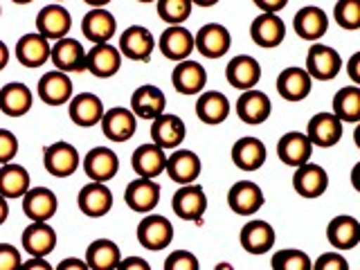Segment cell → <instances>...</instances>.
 <instances>
[{"label": "cell", "mask_w": 360, "mask_h": 270, "mask_svg": "<svg viewBox=\"0 0 360 270\" xmlns=\"http://www.w3.org/2000/svg\"><path fill=\"white\" fill-rule=\"evenodd\" d=\"M50 61L54 63V70L65 75H82L86 72V48L77 39H59L54 41L50 50Z\"/></svg>", "instance_id": "5b68a950"}, {"label": "cell", "mask_w": 360, "mask_h": 270, "mask_svg": "<svg viewBox=\"0 0 360 270\" xmlns=\"http://www.w3.org/2000/svg\"><path fill=\"white\" fill-rule=\"evenodd\" d=\"M54 3H63V0H54Z\"/></svg>", "instance_id": "03108f58"}, {"label": "cell", "mask_w": 360, "mask_h": 270, "mask_svg": "<svg viewBox=\"0 0 360 270\" xmlns=\"http://www.w3.org/2000/svg\"><path fill=\"white\" fill-rule=\"evenodd\" d=\"M225 79L236 90H252L262 82V63L250 54H236L230 63L225 65Z\"/></svg>", "instance_id": "5bb4252c"}, {"label": "cell", "mask_w": 360, "mask_h": 270, "mask_svg": "<svg viewBox=\"0 0 360 270\" xmlns=\"http://www.w3.org/2000/svg\"><path fill=\"white\" fill-rule=\"evenodd\" d=\"M30 187L32 178L25 167L16 162L0 165V196L7 200H16L25 196Z\"/></svg>", "instance_id": "ab89813d"}, {"label": "cell", "mask_w": 360, "mask_h": 270, "mask_svg": "<svg viewBox=\"0 0 360 270\" xmlns=\"http://www.w3.org/2000/svg\"><path fill=\"white\" fill-rule=\"evenodd\" d=\"M79 165H82V158H79L77 146L59 140V142H52L43 149V167L45 172L54 178H68L72 176Z\"/></svg>", "instance_id": "277c9868"}, {"label": "cell", "mask_w": 360, "mask_h": 270, "mask_svg": "<svg viewBox=\"0 0 360 270\" xmlns=\"http://www.w3.org/2000/svg\"><path fill=\"white\" fill-rule=\"evenodd\" d=\"M99 124L110 142H127L138 131V117L127 106H115L104 110V117H101Z\"/></svg>", "instance_id": "7402d4cb"}, {"label": "cell", "mask_w": 360, "mask_h": 270, "mask_svg": "<svg viewBox=\"0 0 360 270\" xmlns=\"http://www.w3.org/2000/svg\"><path fill=\"white\" fill-rule=\"evenodd\" d=\"M172 84L176 88V93L185 95V97L200 95L207 86L205 65L198 61H191V59L176 63V68L172 70Z\"/></svg>", "instance_id": "9c48e42d"}, {"label": "cell", "mask_w": 360, "mask_h": 270, "mask_svg": "<svg viewBox=\"0 0 360 270\" xmlns=\"http://www.w3.org/2000/svg\"><path fill=\"white\" fill-rule=\"evenodd\" d=\"M20 243L30 257H48L56 248V232L50 223H32L22 230Z\"/></svg>", "instance_id": "74e56055"}, {"label": "cell", "mask_w": 360, "mask_h": 270, "mask_svg": "<svg viewBox=\"0 0 360 270\" xmlns=\"http://www.w3.org/2000/svg\"><path fill=\"white\" fill-rule=\"evenodd\" d=\"M167 108V97L162 93V88H158L153 84H144L140 88L133 90L131 95V112L135 117L142 120H155L160 117Z\"/></svg>", "instance_id": "f1b7e54d"}, {"label": "cell", "mask_w": 360, "mask_h": 270, "mask_svg": "<svg viewBox=\"0 0 360 270\" xmlns=\"http://www.w3.org/2000/svg\"><path fill=\"white\" fill-rule=\"evenodd\" d=\"M311 155H313V144L309 142L307 133L290 131L286 135H281L277 142V158L286 167L297 169L302 165L311 162Z\"/></svg>", "instance_id": "f546056e"}, {"label": "cell", "mask_w": 360, "mask_h": 270, "mask_svg": "<svg viewBox=\"0 0 360 270\" xmlns=\"http://www.w3.org/2000/svg\"><path fill=\"white\" fill-rule=\"evenodd\" d=\"M82 32L93 45L110 43V39L115 37V32H117V18L112 16L106 7L90 9L82 18Z\"/></svg>", "instance_id": "d6a6232c"}, {"label": "cell", "mask_w": 360, "mask_h": 270, "mask_svg": "<svg viewBox=\"0 0 360 270\" xmlns=\"http://www.w3.org/2000/svg\"><path fill=\"white\" fill-rule=\"evenodd\" d=\"M72 30V14L61 3L45 5L37 14V32L50 43L65 39Z\"/></svg>", "instance_id": "ba28073f"}, {"label": "cell", "mask_w": 360, "mask_h": 270, "mask_svg": "<svg viewBox=\"0 0 360 270\" xmlns=\"http://www.w3.org/2000/svg\"><path fill=\"white\" fill-rule=\"evenodd\" d=\"M0 16H3V7H0Z\"/></svg>", "instance_id": "e7e4bbea"}, {"label": "cell", "mask_w": 360, "mask_h": 270, "mask_svg": "<svg viewBox=\"0 0 360 270\" xmlns=\"http://www.w3.org/2000/svg\"><path fill=\"white\" fill-rule=\"evenodd\" d=\"M37 95L48 106H63L72 99V79L70 75L50 70L39 79Z\"/></svg>", "instance_id": "44dd1931"}, {"label": "cell", "mask_w": 360, "mask_h": 270, "mask_svg": "<svg viewBox=\"0 0 360 270\" xmlns=\"http://www.w3.org/2000/svg\"><path fill=\"white\" fill-rule=\"evenodd\" d=\"M9 219V200L0 196V225Z\"/></svg>", "instance_id": "6f0895ef"}, {"label": "cell", "mask_w": 360, "mask_h": 270, "mask_svg": "<svg viewBox=\"0 0 360 270\" xmlns=\"http://www.w3.org/2000/svg\"><path fill=\"white\" fill-rule=\"evenodd\" d=\"M217 270H234V268H232L230 264H225V262H223V264H219V266H217Z\"/></svg>", "instance_id": "94428289"}, {"label": "cell", "mask_w": 360, "mask_h": 270, "mask_svg": "<svg viewBox=\"0 0 360 270\" xmlns=\"http://www.w3.org/2000/svg\"><path fill=\"white\" fill-rule=\"evenodd\" d=\"M232 34L221 22H207L194 34V50L202 54L205 59H221L230 52Z\"/></svg>", "instance_id": "8992f818"}, {"label": "cell", "mask_w": 360, "mask_h": 270, "mask_svg": "<svg viewBox=\"0 0 360 270\" xmlns=\"http://www.w3.org/2000/svg\"><path fill=\"white\" fill-rule=\"evenodd\" d=\"M117 50H120L122 56H127L129 61L146 63L153 56L155 39H153L151 30H146L142 25H131V27H127L122 32Z\"/></svg>", "instance_id": "52a82bcc"}, {"label": "cell", "mask_w": 360, "mask_h": 270, "mask_svg": "<svg viewBox=\"0 0 360 270\" xmlns=\"http://www.w3.org/2000/svg\"><path fill=\"white\" fill-rule=\"evenodd\" d=\"M232 112V104L230 99L225 97L219 90H207V93H200L196 99V115L202 124L207 127H217V124H223L230 117Z\"/></svg>", "instance_id": "f35d334b"}, {"label": "cell", "mask_w": 360, "mask_h": 270, "mask_svg": "<svg viewBox=\"0 0 360 270\" xmlns=\"http://www.w3.org/2000/svg\"><path fill=\"white\" fill-rule=\"evenodd\" d=\"M311 270H349V262L342 252H322L313 262Z\"/></svg>", "instance_id": "c3c4849f"}, {"label": "cell", "mask_w": 360, "mask_h": 270, "mask_svg": "<svg viewBox=\"0 0 360 270\" xmlns=\"http://www.w3.org/2000/svg\"><path fill=\"white\" fill-rule=\"evenodd\" d=\"M54 270H90L86 266L84 259H77V257H70V259H63V262L56 266Z\"/></svg>", "instance_id": "11a10c76"}, {"label": "cell", "mask_w": 360, "mask_h": 270, "mask_svg": "<svg viewBox=\"0 0 360 270\" xmlns=\"http://www.w3.org/2000/svg\"><path fill=\"white\" fill-rule=\"evenodd\" d=\"M34 106V93L27 84L9 82L0 88V112L7 117H22Z\"/></svg>", "instance_id": "836d02e7"}, {"label": "cell", "mask_w": 360, "mask_h": 270, "mask_svg": "<svg viewBox=\"0 0 360 270\" xmlns=\"http://www.w3.org/2000/svg\"><path fill=\"white\" fill-rule=\"evenodd\" d=\"M239 241L248 255L262 257V255L270 252V248L275 245V230L268 221L252 219L241 228Z\"/></svg>", "instance_id": "83f0119b"}, {"label": "cell", "mask_w": 360, "mask_h": 270, "mask_svg": "<svg viewBox=\"0 0 360 270\" xmlns=\"http://www.w3.org/2000/svg\"><path fill=\"white\" fill-rule=\"evenodd\" d=\"M277 93L281 99L286 101H302L311 95L313 88V79L309 77V72L304 70L302 65H288L279 72L277 77Z\"/></svg>", "instance_id": "d4e9b609"}, {"label": "cell", "mask_w": 360, "mask_h": 270, "mask_svg": "<svg viewBox=\"0 0 360 270\" xmlns=\"http://www.w3.org/2000/svg\"><path fill=\"white\" fill-rule=\"evenodd\" d=\"M292 30L302 39V41H311V43H318L326 30H329V18H326L324 9L309 5V7H302L295 18H292Z\"/></svg>", "instance_id": "d590c367"}, {"label": "cell", "mask_w": 360, "mask_h": 270, "mask_svg": "<svg viewBox=\"0 0 360 270\" xmlns=\"http://www.w3.org/2000/svg\"><path fill=\"white\" fill-rule=\"evenodd\" d=\"M127 205L138 214H151L160 202V185L151 178H135L124 191Z\"/></svg>", "instance_id": "cb8c5ba5"}, {"label": "cell", "mask_w": 360, "mask_h": 270, "mask_svg": "<svg viewBox=\"0 0 360 270\" xmlns=\"http://www.w3.org/2000/svg\"><path fill=\"white\" fill-rule=\"evenodd\" d=\"M7 63H9V48L5 41H0V72L5 70Z\"/></svg>", "instance_id": "9f6ffc18"}, {"label": "cell", "mask_w": 360, "mask_h": 270, "mask_svg": "<svg viewBox=\"0 0 360 270\" xmlns=\"http://www.w3.org/2000/svg\"><path fill=\"white\" fill-rule=\"evenodd\" d=\"M155 9L160 20L167 25H183V22L191 16V0H155Z\"/></svg>", "instance_id": "7bdbcfd3"}, {"label": "cell", "mask_w": 360, "mask_h": 270, "mask_svg": "<svg viewBox=\"0 0 360 270\" xmlns=\"http://www.w3.org/2000/svg\"><path fill=\"white\" fill-rule=\"evenodd\" d=\"M273 270H311L313 262L311 257L300 250V248H284V250H277L270 259Z\"/></svg>", "instance_id": "ee69618b"}, {"label": "cell", "mask_w": 360, "mask_h": 270, "mask_svg": "<svg viewBox=\"0 0 360 270\" xmlns=\"http://www.w3.org/2000/svg\"><path fill=\"white\" fill-rule=\"evenodd\" d=\"M14 5H30V3H34V0H11Z\"/></svg>", "instance_id": "6125c7cd"}, {"label": "cell", "mask_w": 360, "mask_h": 270, "mask_svg": "<svg viewBox=\"0 0 360 270\" xmlns=\"http://www.w3.org/2000/svg\"><path fill=\"white\" fill-rule=\"evenodd\" d=\"M187 135V127L185 122L178 115H172V112H162L160 117L151 120V142L155 146H160L162 151H174L180 149Z\"/></svg>", "instance_id": "30bf717a"}, {"label": "cell", "mask_w": 360, "mask_h": 270, "mask_svg": "<svg viewBox=\"0 0 360 270\" xmlns=\"http://www.w3.org/2000/svg\"><path fill=\"white\" fill-rule=\"evenodd\" d=\"M84 3L90 7V9H101V7H108L112 0H84Z\"/></svg>", "instance_id": "680465c9"}, {"label": "cell", "mask_w": 360, "mask_h": 270, "mask_svg": "<svg viewBox=\"0 0 360 270\" xmlns=\"http://www.w3.org/2000/svg\"><path fill=\"white\" fill-rule=\"evenodd\" d=\"M326 187H329V174L324 172V167L307 162L295 169L292 174V189L297 191V196L302 198H320Z\"/></svg>", "instance_id": "603a6c76"}, {"label": "cell", "mask_w": 360, "mask_h": 270, "mask_svg": "<svg viewBox=\"0 0 360 270\" xmlns=\"http://www.w3.org/2000/svg\"><path fill=\"white\" fill-rule=\"evenodd\" d=\"M104 101H101L95 93H79L72 95V99L68 101V115H70L72 124L82 129L97 127L104 117Z\"/></svg>", "instance_id": "ffe728a7"}, {"label": "cell", "mask_w": 360, "mask_h": 270, "mask_svg": "<svg viewBox=\"0 0 360 270\" xmlns=\"http://www.w3.org/2000/svg\"><path fill=\"white\" fill-rule=\"evenodd\" d=\"M84 172L93 183H108L120 172V158L108 146H95L84 158Z\"/></svg>", "instance_id": "9a60e30c"}, {"label": "cell", "mask_w": 360, "mask_h": 270, "mask_svg": "<svg viewBox=\"0 0 360 270\" xmlns=\"http://www.w3.org/2000/svg\"><path fill=\"white\" fill-rule=\"evenodd\" d=\"M234 110L236 117L243 124H248V127H259V124H264L270 117L273 104H270V97L266 93L252 88V90H243L241 97L236 99Z\"/></svg>", "instance_id": "8fae6325"}, {"label": "cell", "mask_w": 360, "mask_h": 270, "mask_svg": "<svg viewBox=\"0 0 360 270\" xmlns=\"http://www.w3.org/2000/svg\"><path fill=\"white\" fill-rule=\"evenodd\" d=\"M264 191L252 180H239L228 191V207L239 217H252L264 207Z\"/></svg>", "instance_id": "e0dca14e"}, {"label": "cell", "mask_w": 360, "mask_h": 270, "mask_svg": "<svg viewBox=\"0 0 360 270\" xmlns=\"http://www.w3.org/2000/svg\"><path fill=\"white\" fill-rule=\"evenodd\" d=\"M122 59L124 56L120 54L115 45L99 43V45H93L90 50H86V70L97 79H110L120 72Z\"/></svg>", "instance_id": "2e32d148"}, {"label": "cell", "mask_w": 360, "mask_h": 270, "mask_svg": "<svg viewBox=\"0 0 360 270\" xmlns=\"http://www.w3.org/2000/svg\"><path fill=\"white\" fill-rule=\"evenodd\" d=\"M333 18L342 30L354 32L360 27V0H338L333 7Z\"/></svg>", "instance_id": "f6af8a7d"}, {"label": "cell", "mask_w": 360, "mask_h": 270, "mask_svg": "<svg viewBox=\"0 0 360 270\" xmlns=\"http://www.w3.org/2000/svg\"><path fill=\"white\" fill-rule=\"evenodd\" d=\"M84 262L90 270H115L122 262V250L110 239H95L88 245Z\"/></svg>", "instance_id": "60d3db41"}, {"label": "cell", "mask_w": 360, "mask_h": 270, "mask_svg": "<svg viewBox=\"0 0 360 270\" xmlns=\"http://www.w3.org/2000/svg\"><path fill=\"white\" fill-rule=\"evenodd\" d=\"M22 255L16 245L0 243V270H20Z\"/></svg>", "instance_id": "681fc988"}, {"label": "cell", "mask_w": 360, "mask_h": 270, "mask_svg": "<svg viewBox=\"0 0 360 270\" xmlns=\"http://www.w3.org/2000/svg\"><path fill=\"white\" fill-rule=\"evenodd\" d=\"M172 210L180 221L202 223V217L207 212V194L200 185H180L172 198Z\"/></svg>", "instance_id": "3957f363"}, {"label": "cell", "mask_w": 360, "mask_h": 270, "mask_svg": "<svg viewBox=\"0 0 360 270\" xmlns=\"http://www.w3.org/2000/svg\"><path fill=\"white\" fill-rule=\"evenodd\" d=\"M20 270H54V266L45 257H30L27 262H22Z\"/></svg>", "instance_id": "f5cc1de1"}, {"label": "cell", "mask_w": 360, "mask_h": 270, "mask_svg": "<svg viewBox=\"0 0 360 270\" xmlns=\"http://www.w3.org/2000/svg\"><path fill=\"white\" fill-rule=\"evenodd\" d=\"M250 39L259 48H279L286 39V22L279 14H259L250 22Z\"/></svg>", "instance_id": "4316f807"}, {"label": "cell", "mask_w": 360, "mask_h": 270, "mask_svg": "<svg viewBox=\"0 0 360 270\" xmlns=\"http://www.w3.org/2000/svg\"><path fill=\"white\" fill-rule=\"evenodd\" d=\"M202 162L200 158L189 149H174L172 155H167L165 174L174 180L176 185H191L200 176Z\"/></svg>", "instance_id": "484cf974"}, {"label": "cell", "mask_w": 360, "mask_h": 270, "mask_svg": "<svg viewBox=\"0 0 360 270\" xmlns=\"http://www.w3.org/2000/svg\"><path fill=\"white\" fill-rule=\"evenodd\" d=\"M221 3V0H191V5H194V7H214V5H219Z\"/></svg>", "instance_id": "91938a15"}, {"label": "cell", "mask_w": 360, "mask_h": 270, "mask_svg": "<svg viewBox=\"0 0 360 270\" xmlns=\"http://www.w3.org/2000/svg\"><path fill=\"white\" fill-rule=\"evenodd\" d=\"M165 270H200L198 257L189 250H174L165 259Z\"/></svg>", "instance_id": "bcb514c9"}, {"label": "cell", "mask_w": 360, "mask_h": 270, "mask_svg": "<svg viewBox=\"0 0 360 270\" xmlns=\"http://www.w3.org/2000/svg\"><path fill=\"white\" fill-rule=\"evenodd\" d=\"M115 270H151V264L142 257H127L122 259Z\"/></svg>", "instance_id": "816d5d0a"}, {"label": "cell", "mask_w": 360, "mask_h": 270, "mask_svg": "<svg viewBox=\"0 0 360 270\" xmlns=\"http://www.w3.org/2000/svg\"><path fill=\"white\" fill-rule=\"evenodd\" d=\"M138 243L151 252H160L174 241V225L162 214H144V219L138 223Z\"/></svg>", "instance_id": "7a4b0ae2"}, {"label": "cell", "mask_w": 360, "mask_h": 270, "mask_svg": "<svg viewBox=\"0 0 360 270\" xmlns=\"http://www.w3.org/2000/svg\"><path fill=\"white\" fill-rule=\"evenodd\" d=\"M333 115L345 122L356 124L360 120V86H345L333 95Z\"/></svg>", "instance_id": "b9f144b4"}, {"label": "cell", "mask_w": 360, "mask_h": 270, "mask_svg": "<svg viewBox=\"0 0 360 270\" xmlns=\"http://www.w3.org/2000/svg\"><path fill=\"white\" fill-rule=\"evenodd\" d=\"M50 50L52 43L48 39H43L39 32H27L16 43V59L25 68H41L50 61Z\"/></svg>", "instance_id": "8d00e7d4"}, {"label": "cell", "mask_w": 360, "mask_h": 270, "mask_svg": "<svg viewBox=\"0 0 360 270\" xmlns=\"http://www.w3.org/2000/svg\"><path fill=\"white\" fill-rule=\"evenodd\" d=\"M266 144L255 135H245V138H239L232 144V162L241 172H257L266 165Z\"/></svg>", "instance_id": "4dcf8cb0"}, {"label": "cell", "mask_w": 360, "mask_h": 270, "mask_svg": "<svg viewBox=\"0 0 360 270\" xmlns=\"http://www.w3.org/2000/svg\"><path fill=\"white\" fill-rule=\"evenodd\" d=\"M257 9H262L264 14H279L281 9L288 5V0H252Z\"/></svg>", "instance_id": "f907efd6"}, {"label": "cell", "mask_w": 360, "mask_h": 270, "mask_svg": "<svg viewBox=\"0 0 360 270\" xmlns=\"http://www.w3.org/2000/svg\"><path fill=\"white\" fill-rule=\"evenodd\" d=\"M20 200L22 212L32 223H50V219L59 210V198L48 187H30L27 194Z\"/></svg>", "instance_id": "4fadbf2b"}, {"label": "cell", "mask_w": 360, "mask_h": 270, "mask_svg": "<svg viewBox=\"0 0 360 270\" xmlns=\"http://www.w3.org/2000/svg\"><path fill=\"white\" fill-rule=\"evenodd\" d=\"M326 239L335 250H354L360 243V221L352 214H340L333 217L326 225Z\"/></svg>", "instance_id": "1f68e13d"}, {"label": "cell", "mask_w": 360, "mask_h": 270, "mask_svg": "<svg viewBox=\"0 0 360 270\" xmlns=\"http://www.w3.org/2000/svg\"><path fill=\"white\" fill-rule=\"evenodd\" d=\"M155 48H160L165 59L180 63V61L189 59L191 52H194V34L183 25H169L160 34Z\"/></svg>", "instance_id": "7c38bea8"}, {"label": "cell", "mask_w": 360, "mask_h": 270, "mask_svg": "<svg viewBox=\"0 0 360 270\" xmlns=\"http://www.w3.org/2000/svg\"><path fill=\"white\" fill-rule=\"evenodd\" d=\"M307 138L313 146L320 149H331L342 140V122L333 112H318L309 120Z\"/></svg>", "instance_id": "d6986e66"}, {"label": "cell", "mask_w": 360, "mask_h": 270, "mask_svg": "<svg viewBox=\"0 0 360 270\" xmlns=\"http://www.w3.org/2000/svg\"><path fill=\"white\" fill-rule=\"evenodd\" d=\"M304 70L315 82H333L342 70V56L331 45L313 43L307 52V65H304Z\"/></svg>", "instance_id": "6da1fadb"}, {"label": "cell", "mask_w": 360, "mask_h": 270, "mask_svg": "<svg viewBox=\"0 0 360 270\" xmlns=\"http://www.w3.org/2000/svg\"><path fill=\"white\" fill-rule=\"evenodd\" d=\"M18 153V138L9 129H0V165L14 162Z\"/></svg>", "instance_id": "7dc6e473"}, {"label": "cell", "mask_w": 360, "mask_h": 270, "mask_svg": "<svg viewBox=\"0 0 360 270\" xmlns=\"http://www.w3.org/2000/svg\"><path fill=\"white\" fill-rule=\"evenodd\" d=\"M131 167L138 174V178H151L155 180L158 176L165 174L167 167V151H162L160 146H155L153 142L140 144L138 149L131 155Z\"/></svg>", "instance_id": "e575fe53"}, {"label": "cell", "mask_w": 360, "mask_h": 270, "mask_svg": "<svg viewBox=\"0 0 360 270\" xmlns=\"http://www.w3.org/2000/svg\"><path fill=\"white\" fill-rule=\"evenodd\" d=\"M77 205L82 210L84 217L101 219L112 210V191L108 189L106 183H93V180H90L88 185L79 189Z\"/></svg>", "instance_id": "ac0fdd59"}, {"label": "cell", "mask_w": 360, "mask_h": 270, "mask_svg": "<svg viewBox=\"0 0 360 270\" xmlns=\"http://www.w3.org/2000/svg\"><path fill=\"white\" fill-rule=\"evenodd\" d=\"M347 75L354 82V86H360V52L352 54V59L347 61Z\"/></svg>", "instance_id": "db71d44e"}, {"label": "cell", "mask_w": 360, "mask_h": 270, "mask_svg": "<svg viewBox=\"0 0 360 270\" xmlns=\"http://www.w3.org/2000/svg\"><path fill=\"white\" fill-rule=\"evenodd\" d=\"M138 3H144V5H149V3H155V0H138Z\"/></svg>", "instance_id": "be15d7a7"}]
</instances>
